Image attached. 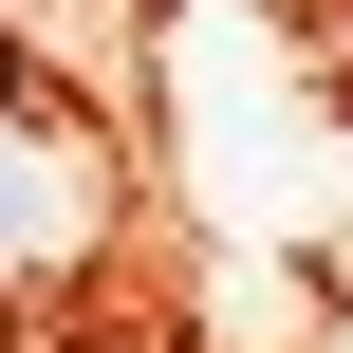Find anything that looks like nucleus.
<instances>
[{
	"mask_svg": "<svg viewBox=\"0 0 353 353\" xmlns=\"http://www.w3.org/2000/svg\"><path fill=\"white\" fill-rule=\"evenodd\" d=\"M74 242H93V149L37 130V112H0V298H37Z\"/></svg>",
	"mask_w": 353,
	"mask_h": 353,
	"instance_id": "nucleus-1",
	"label": "nucleus"
}]
</instances>
